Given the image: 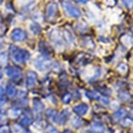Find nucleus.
Returning a JSON list of instances; mask_svg holds the SVG:
<instances>
[{
    "instance_id": "nucleus-8",
    "label": "nucleus",
    "mask_w": 133,
    "mask_h": 133,
    "mask_svg": "<svg viewBox=\"0 0 133 133\" xmlns=\"http://www.w3.org/2000/svg\"><path fill=\"white\" fill-rule=\"evenodd\" d=\"M47 62H49V59H46V58H38L36 62H35V66L38 69L44 70L46 68V65H47Z\"/></svg>"
},
{
    "instance_id": "nucleus-17",
    "label": "nucleus",
    "mask_w": 133,
    "mask_h": 133,
    "mask_svg": "<svg viewBox=\"0 0 133 133\" xmlns=\"http://www.w3.org/2000/svg\"><path fill=\"white\" fill-rule=\"evenodd\" d=\"M86 95H87V98H90V99H99V97L97 96L96 92H87Z\"/></svg>"
},
{
    "instance_id": "nucleus-13",
    "label": "nucleus",
    "mask_w": 133,
    "mask_h": 133,
    "mask_svg": "<svg viewBox=\"0 0 133 133\" xmlns=\"http://www.w3.org/2000/svg\"><path fill=\"white\" fill-rule=\"evenodd\" d=\"M30 123H32V117L28 115H24L21 119V123L19 125H22V126H29Z\"/></svg>"
},
{
    "instance_id": "nucleus-14",
    "label": "nucleus",
    "mask_w": 133,
    "mask_h": 133,
    "mask_svg": "<svg viewBox=\"0 0 133 133\" xmlns=\"http://www.w3.org/2000/svg\"><path fill=\"white\" fill-rule=\"evenodd\" d=\"M6 93L9 97H15L16 96V88H15V86H12V85H9L6 88Z\"/></svg>"
},
{
    "instance_id": "nucleus-6",
    "label": "nucleus",
    "mask_w": 133,
    "mask_h": 133,
    "mask_svg": "<svg viewBox=\"0 0 133 133\" xmlns=\"http://www.w3.org/2000/svg\"><path fill=\"white\" fill-rule=\"evenodd\" d=\"M87 110H88V107L86 104H79V105H75V107H74V112L79 116L85 115V114L87 112Z\"/></svg>"
},
{
    "instance_id": "nucleus-11",
    "label": "nucleus",
    "mask_w": 133,
    "mask_h": 133,
    "mask_svg": "<svg viewBox=\"0 0 133 133\" xmlns=\"http://www.w3.org/2000/svg\"><path fill=\"white\" fill-rule=\"evenodd\" d=\"M70 123L73 125V127H76V128H79V127H81V125H82V120H81L79 116H75V117H73V119H71Z\"/></svg>"
},
{
    "instance_id": "nucleus-25",
    "label": "nucleus",
    "mask_w": 133,
    "mask_h": 133,
    "mask_svg": "<svg viewBox=\"0 0 133 133\" xmlns=\"http://www.w3.org/2000/svg\"><path fill=\"white\" fill-rule=\"evenodd\" d=\"M77 29H80L81 32H86V30H87V25L84 24V23H81L80 25H77Z\"/></svg>"
},
{
    "instance_id": "nucleus-7",
    "label": "nucleus",
    "mask_w": 133,
    "mask_h": 133,
    "mask_svg": "<svg viewBox=\"0 0 133 133\" xmlns=\"http://www.w3.org/2000/svg\"><path fill=\"white\" fill-rule=\"evenodd\" d=\"M36 74L33 73V71H30V73H28V76H27V86L28 87H33L35 84H36Z\"/></svg>"
},
{
    "instance_id": "nucleus-27",
    "label": "nucleus",
    "mask_w": 133,
    "mask_h": 133,
    "mask_svg": "<svg viewBox=\"0 0 133 133\" xmlns=\"http://www.w3.org/2000/svg\"><path fill=\"white\" fill-rule=\"evenodd\" d=\"M53 114H56V111H55V110H49V111H47V116H49V117H53Z\"/></svg>"
},
{
    "instance_id": "nucleus-19",
    "label": "nucleus",
    "mask_w": 133,
    "mask_h": 133,
    "mask_svg": "<svg viewBox=\"0 0 133 133\" xmlns=\"http://www.w3.org/2000/svg\"><path fill=\"white\" fill-rule=\"evenodd\" d=\"M117 70H119L120 73H126L127 71V65L126 64H120V65L117 66Z\"/></svg>"
},
{
    "instance_id": "nucleus-4",
    "label": "nucleus",
    "mask_w": 133,
    "mask_h": 133,
    "mask_svg": "<svg viewBox=\"0 0 133 133\" xmlns=\"http://www.w3.org/2000/svg\"><path fill=\"white\" fill-rule=\"evenodd\" d=\"M24 38H25L24 30H22L19 28L14 29L12 33H11V39L15 40V41H22V40H24Z\"/></svg>"
},
{
    "instance_id": "nucleus-20",
    "label": "nucleus",
    "mask_w": 133,
    "mask_h": 133,
    "mask_svg": "<svg viewBox=\"0 0 133 133\" xmlns=\"http://www.w3.org/2000/svg\"><path fill=\"white\" fill-rule=\"evenodd\" d=\"M10 114L12 115V117H17V116L21 114V111H19L18 109H12V110L10 111Z\"/></svg>"
},
{
    "instance_id": "nucleus-29",
    "label": "nucleus",
    "mask_w": 133,
    "mask_h": 133,
    "mask_svg": "<svg viewBox=\"0 0 133 133\" xmlns=\"http://www.w3.org/2000/svg\"><path fill=\"white\" fill-rule=\"evenodd\" d=\"M130 119H132V120H133V108L130 110Z\"/></svg>"
},
{
    "instance_id": "nucleus-18",
    "label": "nucleus",
    "mask_w": 133,
    "mask_h": 133,
    "mask_svg": "<svg viewBox=\"0 0 133 133\" xmlns=\"http://www.w3.org/2000/svg\"><path fill=\"white\" fill-rule=\"evenodd\" d=\"M122 3L128 9H133V0H122Z\"/></svg>"
},
{
    "instance_id": "nucleus-10",
    "label": "nucleus",
    "mask_w": 133,
    "mask_h": 133,
    "mask_svg": "<svg viewBox=\"0 0 133 133\" xmlns=\"http://www.w3.org/2000/svg\"><path fill=\"white\" fill-rule=\"evenodd\" d=\"M91 131L95 133H104V127L98 123H93L91 126Z\"/></svg>"
},
{
    "instance_id": "nucleus-31",
    "label": "nucleus",
    "mask_w": 133,
    "mask_h": 133,
    "mask_svg": "<svg viewBox=\"0 0 133 133\" xmlns=\"http://www.w3.org/2000/svg\"><path fill=\"white\" fill-rule=\"evenodd\" d=\"M1 76H3V73H1V69H0V79H1Z\"/></svg>"
},
{
    "instance_id": "nucleus-30",
    "label": "nucleus",
    "mask_w": 133,
    "mask_h": 133,
    "mask_svg": "<svg viewBox=\"0 0 133 133\" xmlns=\"http://www.w3.org/2000/svg\"><path fill=\"white\" fill-rule=\"evenodd\" d=\"M3 120V114H0V121Z\"/></svg>"
},
{
    "instance_id": "nucleus-22",
    "label": "nucleus",
    "mask_w": 133,
    "mask_h": 133,
    "mask_svg": "<svg viewBox=\"0 0 133 133\" xmlns=\"http://www.w3.org/2000/svg\"><path fill=\"white\" fill-rule=\"evenodd\" d=\"M0 133H10V127L9 126H1L0 127Z\"/></svg>"
},
{
    "instance_id": "nucleus-2",
    "label": "nucleus",
    "mask_w": 133,
    "mask_h": 133,
    "mask_svg": "<svg viewBox=\"0 0 133 133\" xmlns=\"http://www.w3.org/2000/svg\"><path fill=\"white\" fill-rule=\"evenodd\" d=\"M63 7H64V10H65V12L69 15V16H71V17H74V18L80 17V15H81L80 10H79L77 7L73 6L69 1H63Z\"/></svg>"
},
{
    "instance_id": "nucleus-16",
    "label": "nucleus",
    "mask_w": 133,
    "mask_h": 133,
    "mask_svg": "<svg viewBox=\"0 0 133 133\" xmlns=\"http://www.w3.org/2000/svg\"><path fill=\"white\" fill-rule=\"evenodd\" d=\"M6 62H7V53L3 52L1 55H0V64L4 65V64H6Z\"/></svg>"
},
{
    "instance_id": "nucleus-21",
    "label": "nucleus",
    "mask_w": 133,
    "mask_h": 133,
    "mask_svg": "<svg viewBox=\"0 0 133 133\" xmlns=\"http://www.w3.org/2000/svg\"><path fill=\"white\" fill-rule=\"evenodd\" d=\"M30 29H32L35 34H38V33L40 32V27H39L38 24H32V25H30Z\"/></svg>"
},
{
    "instance_id": "nucleus-26",
    "label": "nucleus",
    "mask_w": 133,
    "mask_h": 133,
    "mask_svg": "<svg viewBox=\"0 0 133 133\" xmlns=\"http://www.w3.org/2000/svg\"><path fill=\"white\" fill-rule=\"evenodd\" d=\"M131 122H132V119H127V120H123V121H122V125H123V126L128 127L131 125Z\"/></svg>"
},
{
    "instance_id": "nucleus-23",
    "label": "nucleus",
    "mask_w": 133,
    "mask_h": 133,
    "mask_svg": "<svg viewBox=\"0 0 133 133\" xmlns=\"http://www.w3.org/2000/svg\"><path fill=\"white\" fill-rule=\"evenodd\" d=\"M70 101H71V97H70L69 93H66V95H64V96H63V102L65 103V104H68V103H69Z\"/></svg>"
},
{
    "instance_id": "nucleus-3",
    "label": "nucleus",
    "mask_w": 133,
    "mask_h": 133,
    "mask_svg": "<svg viewBox=\"0 0 133 133\" xmlns=\"http://www.w3.org/2000/svg\"><path fill=\"white\" fill-rule=\"evenodd\" d=\"M6 74L7 76L10 77V79H12L14 81H19L21 80V76H22V71L19 68H17V66H9L6 69Z\"/></svg>"
},
{
    "instance_id": "nucleus-12",
    "label": "nucleus",
    "mask_w": 133,
    "mask_h": 133,
    "mask_svg": "<svg viewBox=\"0 0 133 133\" xmlns=\"http://www.w3.org/2000/svg\"><path fill=\"white\" fill-rule=\"evenodd\" d=\"M127 114V111L125 110V109H120L119 111H116L115 112V115H114V117H115V120H122L123 117H125V115Z\"/></svg>"
},
{
    "instance_id": "nucleus-15",
    "label": "nucleus",
    "mask_w": 133,
    "mask_h": 133,
    "mask_svg": "<svg viewBox=\"0 0 133 133\" xmlns=\"http://www.w3.org/2000/svg\"><path fill=\"white\" fill-rule=\"evenodd\" d=\"M34 109L36 111H41L42 109H44V105H42L41 102L38 101V99H35L34 101Z\"/></svg>"
},
{
    "instance_id": "nucleus-1",
    "label": "nucleus",
    "mask_w": 133,
    "mask_h": 133,
    "mask_svg": "<svg viewBox=\"0 0 133 133\" xmlns=\"http://www.w3.org/2000/svg\"><path fill=\"white\" fill-rule=\"evenodd\" d=\"M12 49L10 50L12 52V57H14V61L18 64H23L25 61L29 58V52H27L25 50H21L17 49L16 46H11Z\"/></svg>"
},
{
    "instance_id": "nucleus-33",
    "label": "nucleus",
    "mask_w": 133,
    "mask_h": 133,
    "mask_svg": "<svg viewBox=\"0 0 133 133\" xmlns=\"http://www.w3.org/2000/svg\"><path fill=\"white\" fill-rule=\"evenodd\" d=\"M24 133H32V132H28V131H25V132Z\"/></svg>"
},
{
    "instance_id": "nucleus-24",
    "label": "nucleus",
    "mask_w": 133,
    "mask_h": 133,
    "mask_svg": "<svg viewBox=\"0 0 133 133\" xmlns=\"http://www.w3.org/2000/svg\"><path fill=\"white\" fill-rule=\"evenodd\" d=\"M120 98L123 99V101H126V99L130 98V95H128L127 92H122V93H120Z\"/></svg>"
},
{
    "instance_id": "nucleus-5",
    "label": "nucleus",
    "mask_w": 133,
    "mask_h": 133,
    "mask_svg": "<svg viewBox=\"0 0 133 133\" xmlns=\"http://www.w3.org/2000/svg\"><path fill=\"white\" fill-rule=\"evenodd\" d=\"M57 4L56 3H50L49 5H47V10H46V17L49 18H52L55 15L57 14V11H58V9H57Z\"/></svg>"
},
{
    "instance_id": "nucleus-28",
    "label": "nucleus",
    "mask_w": 133,
    "mask_h": 133,
    "mask_svg": "<svg viewBox=\"0 0 133 133\" xmlns=\"http://www.w3.org/2000/svg\"><path fill=\"white\" fill-rule=\"evenodd\" d=\"M74 1H76V3H81V4H86V3H87V0H74Z\"/></svg>"
},
{
    "instance_id": "nucleus-9",
    "label": "nucleus",
    "mask_w": 133,
    "mask_h": 133,
    "mask_svg": "<svg viewBox=\"0 0 133 133\" xmlns=\"http://www.w3.org/2000/svg\"><path fill=\"white\" fill-rule=\"evenodd\" d=\"M66 114H68V110H64V111H62L59 114V116H58V117H57V122L58 123H61V125H63L64 122H65V120L68 119V115H66Z\"/></svg>"
},
{
    "instance_id": "nucleus-32",
    "label": "nucleus",
    "mask_w": 133,
    "mask_h": 133,
    "mask_svg": "<svg viewBox=\"0 0 133 133\" xmlns=\"http://www.w3.org/2000/svg\"><path fill=\"white\" fill-rule=\"evenodd\" d=\"M64 133H71V132H69V131H65V132H64Z\"/></svg>"
}]
</instances>
